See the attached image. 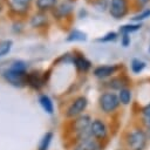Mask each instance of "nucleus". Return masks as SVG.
Returning <instances> with one entry per match:
<instances>
[{
	"mask_svg": "<svg viewBox=\"0 0 150 150\" xmlns=\"http://www.w3.org/2000/svg\"><path fill=\"white\" fill-rule=\"evenodd\" d=\"M125 142L129 150H144L148 143V136L141 128H134L128 132Z\"/></svg>",
	"mask_w": 150,
	"mask_h": 150,
	"instance_id": "1",
	"label": "nucleus"
},
{
	"mask_svg": "<svg viewBox=\"0 0 150 150\" xmlns=\"http://www.w3.org/2000/svg\"><path fill=\"white\" fill-rule=\"evenodd\" d=\"M132 7V0H110L109 4V14L115 20H121L125 18Z\"/></svg>",
	"mask_w": 150,
	"mask_h": 150,
	"instance_id": "2",
	"label": "nucleus"
},
{
	"mask_svg": "<svg viewBox=\"0 0 150 150\" xmlns=\"http://www.w3.org/2000/svg\"><path fill=\"white\" fill-rule=\"evenodd\" d=\"M121 102L118 100V95L114 91H104L98 97L100 109L105 114H111L117 110Z\"/></svg>",
	"mask_w": 150,
	"mask_h": 150,
	"instance_id": "3",
	"label": "nucleus"
},
{
	"mask_svg": "<svg viewBox=\"0 0 150 150\" xmlns=\"http://www.w3.org/2000/svg\"><path fill=\"white\" fill-rule=\"evenodd\" d=\"M88 107V100L86 96H77L76 98H74V101L69 104V107L66 110V116L69 118H74L77 117L80 115H82V112L87 109Z\"/></svg>",
	"mask_w": 150,
	"mask_h": 150,
	"instance_id": "4",
	"label": "nucleus"
},
{
	"mask_svg": "<svg viewBox=\"0 0 150 150\" xmlns=\"http://www.w3.org/2000/svg\"><path fill=\"white\" fill-rule=\"evenodd\" d=\"M91 122H93V120L90 118V116L86 115V114H82V115L75 117V120L73 121V130L76 134V137L82 136L84 134H89Z\"/></svg>",
	"mask_w": 150,
	"mask_h": 150,
	"instance_id": "5",
	"label": "nucleus"
},
{
	"mask_svg": "<svg viewBox=\"0 0 150 150\" xmlns=\"http://www.w3.org/2000/svg\"><path fill=\"white\" fill-rule=\"evenodd\" d=\"M27 74L28 73H22V71H18L12 68H8L7 70L4 71V79L9 84L21 88L25 84H27Z\"/></svg>",
	"mask_w": 150,
	"mask_h": 150,
	"instance_id": "6",
	"label": "nucleus"
},
{
	"mask_svg": "<svg viewBox=\"0 0 150 150\" xmlns=\"http://www.w3.org/2000/svg\"><path fill=\"white\" fill-rule=\"evenodd\" d=\"M108 127L104 123V121L100 120V118H95L91 122L90 125V134L94 138H96L97 141H103L108 137Z\"/></svg>",
	"mask_w": 150,
	"mask_h": 150,
	"instance_id": "7",
	"label": "nucleus"
},
{
	"mask_svg": "<svg viewBox=\"0 0 150 150\" xmlns=\"http://www.w3.org/2000/svg\"><path fill=\"white\" fill-rule=\"evenodd\" d=\"M100 141L94 138L93 136H88L84 138L76 139V144L74 145V150H101Z\"/></svg>",
	"mask_w": 150,
	"mask_h": 150,
	"instance_id": "8",
	"label": "nucleus"
},
{
	"mask_svg": "<svg viewBox=\"0 0 150 150\" xmlns=\"http://www.w3.org/2000/svg\"><path fill=\"white\" fill-rule=\"evenodd\" d=\"M120 70L118 64H104V66H98L93 70V74L97 79H108L111 77L114 74H116Z\"/></svg>",
	"mask_w": 150,
	"mask_h": 150,
	"instance_id": "9",
	"label": "nucleus"
},
{
	"mask_svg": "<svg viewBox=\"0 0 150 150\" xmlns=\"http://www.w3.org/2000/svg\"><path fill=\"white\" fill-rule=\"evenodd\" d=\"M71 63H74V66L79 71H83V73H87L91 68V62L82 53H79V52L74 53Z\"/></svg>",
	"mask_w": 150,
	"mask_h": 150,
	"instance_id": "10",
	"label": "nucleus"
},
{
	"mask_svg": "<svg viewBox=\"0 0 150 150\" xmlns=\"http://www.w3.org/2000/svg\"><path fill=\"white\" fill-rule=\"evenodd\" d=\"M46 83V75H41L39 71L27 74V84L33 89H40Z\"/></svg>",
	"mask_w": 150,
	"mask_h": 150,
	"instance_id": "11",
	"label": "nucleus"
},
{
	"mask_svg": "<svg viewBox=\"0 0 150 150\" xmlns=\"http://www.w3.org/2000/svg\"><path fill=\"white\" fill-rule=\"evenodd\" d=\"M73 8H74V6H73L71 2H69V1H63V2H61L60 5H57V6L54 8L53 14H54V16H56L57 19H66V18H68V16L71 14Z\"/></svg>",
	"mask_w": 150,
	"mask_h": 150,
	"instance_id": "12",
	"label": "nucleus"
},
{
	"mask_svg": "<svg viewBox=\"0 0 150 150\" xmlns=\"http://www.w3.org/2000/svg\"><path fill=\"white\" fill-rule=\"evenodd\" d=\"M130 81L125 75H118V76H114L108 81V87L112 90H121L123 88H128Z\"/></svg>",
	"mask_w": 150,
	"mask_h": 150,
	"instance_id": "13",
	"label": "nucleus"
},
{
	"mask_svg": "<svg viewBox=\"0 0 150 150\" xmlns=\"http://www.w3.org/2000/svg\"><path fill=\"white\" fill-rule=\"evenodd\" d=\"M143 23L142 22H129V23H124L122 26L118 27V34L123 35V34H131L135 33L137 30H139L142 28Z\"/></svg>",
	"mask_w": 150,
	"mask_h": 150,
	"instance_id": "14",
	"label": "nucleus"
},
{
	"mask_svg": "<svg viewBox=\"0 0 150 150\" xmlns=\"http://www.w3.org/2000/svg\"><path fill=\"white\" fill-rule=\"evenodd\" d=\"M87 39H88L87 33H84L83 30H80V29H73L67 35L66 41H68V42H84V41H87Z\"/></svg>",
	"mask_w": 150,
	"mask_h": 150,
	"instance_id": "15",
	"label": "nucleus"
},
{
	"mask_svg": "<svg viewBox=\"0 0 150 150\" xmlns=\"http://www.w3.org/2000/svg\"><path fill=\"white\" fill-rule=\"evenodd\" d=\"M39 103L47 114H53L54 112V104H53V101L50 100V97L48 95H45V94L40 95Z\"/></svg>",
	"mask_w": 150,
	"mask_h": 150,
	"instance_id": "16",
	"label": "nucleus"
},
{
	"mask_svg": "<svg viewBox=\"0 0 150 150\" xmlns=\"http://www.w3.org/2000/svg\"><path fill=\"white\" fill-rule=\"evenodd\" d=\"M47 21H48L47 15L43 14L42 12H40V13H36V14H34L32 16V19H30V26L34 27V28L42 27V26H45L47 23Z\"/></svg>",
	"mask_w": 150,
	"mask_h": 150,
	"instance_id": "17",
	"label": "nucleus"
},
{
	"mask_svg": "<svg viewBox=\"0 0 150 150\" xmlns=\"http://www.w3.org/2000/svg\"><path fill=\"white\" fill-rule=\"evenodd\" d=\"M35 5L40 12H45L55 8L57 6V0H36Z\"/></svg>",
	"mask_w": 150,
	"mask_h": 150,
	"instance_id": "18",
	"label": "nucleus"
},
{
	"mask_svg": "<svg viewBox=\"0 0 150 150\" xmlns=\"http://www.w3.org/2000/svg\"><path fill=\"white\" fill-rule=\"evenodd\" d=\"M118 100L121 102V104L123 105H128L131 103V98H132V93L131 89L129 88H123L121 90H118Z\"/></svg>",
	"mask_w": 150,
	"mask_h": 150,
	"instance_id": "19",
	"label": "nucleus"
},
{
	"mask_svg": "<svg viewBox=\"0 0 150 150\" xmlns=\"http://www.w3.org/2000/svg\"><path fill=\"white\" fill-rule=\"evenodd\" d=\"M145 66H146V63H145L143 60L135 57V59H132V60H131L130 69H131V71H132L134 74H139V73H142V71L144 70Z\"/></svg>",
	"mask_w": 150,
	"mask_h": 150,
	"instance_id": "20",
	"label": "nucleus"
},
{
	"mask_svg": "<svg viewBox=\"0 0 150 150\" xmlns=\"http://www.w3.org/2000/svg\"><path fill=\"white\" fill-rule=\"evenodd\" d=\"M29 2H30V0H9L11 7L18 12H25L27 9Z\"/></svg>",
	"mask_w": 150,
	"mask_h": 150,
	"instance_id": "21",
	"label": "nucleus"
},
{
	"mask_svg": "<svg viewBox=\"0 0 150 150\" xmlns=\"http://www.w3.org/2000/svg\"><path fill=\"white\" fill-rule=\"evenodd\" d=\"M52 139H53V132H50V131L46 132L42 136V138H41V141L39 143L38 150H48V148H49V145L52 143Z\"/></svg>",
	"mask_w": 150,
	"mask_h": 150,
	"instance_id": "22",
	"label": "nucleus"
},
{
	"mask_svg": "<svg viewBox=\"0 0 150 150\" xmlns=\"http://www.w3.org/2000/svg\"><path fill=\"white\" fill-rule=\"evenodd\" d=\"M88 4H90L93 7H95L96 9L104 12L107 9H109V4L110 0H87Z\"/></svg>",
	"mask_w": 150,
	"mask_h": 150,
	"instance_id": "23",
	"label": "nucleus"
},
{
	"mask_svg": "<svg viewBox=\"0 0 150 150\" xmlns=\"http://www.w3.org/2000/svg\"><path fill=\"white\" fill-rule=\"evenodd\" d=\"M150 18V8H144L142 12L135 14L132 18H130L131 22H143L145 19Z\"/></svg>",
	"mask_w": 150,
	"mask_h": 150,
	"instance_id": "24",
	"label": "nucleus"
},
{
	"mask_svg": "<svg viewBox=\"0 0 150 150\" xmlns=\"http://www.w3.org/2000/svg\"><path fill=\"white\" fill-rule=\"evenodd\" d=\"M149 2H150V0H132L131 12H132V11H135V12H136V14H137V13H139V12H142Z\"/></svg>",
	"mask_w": 150,
	"mask_h": 150,
	"instance_id": "25",
	"label": "nucleus"
},
{
	"mask_svg": "<svg viewBox=\"0 0 150 150\" xmlns=\"http://www.w3.org/2000/svg\"><path fill=\"white\" fill-rule=\"evenodd\" d=\"M117 38H118V32L111 30V32L105 33L103 36L96 39V41H98V42H111V41H115Z\"/></svg>",
	"mask_w": 150,
	"mask_h": 150,
	"instance_id": "26",
	"label": "nucleus"
},
{
	"mask_svg": "<svg viewBox=\"0 0 150 150\" xmlns=\"http://www.w3.org/2000/svg\"><path fill=\"white\" fill-rule=\"evenodd\" d=\"M12 46H13V41L12 40H5V41L0 42V57H2L6 54H8L9 50L12 49Z\"/></svg>",
	"mask_w": 150,
	"mask_h": 150,
	"instance_id": "27",
	"label": "nucleus"
},
{
	"mask_svg": "<svg viewBox=\"0 0 150 150\" xmlns=\"http://www.w3.org/2000/svg\"><path fill=\"white\" fill-rule=\"evenodd\" d=\"M9 68H12V69H14V70H18V71L27 73V64H26L23 61H20V60L14 61Z\"/></svg>",
	"mask_w": 150,
	"mask_h": 150,
	"instance_id": "28",
	"label": "nucleus"
},
{
	"mask_svg": "<svg viewBox=\"0 0 150 150\" xmlns=\"http://www.w3.org/2000/svg\"><path fill=\"white\" fill-rule=\"evenodd\" d=\"M130 43H131V38H130L129 34H123V35H121V45H122L124 48L129 47Z\"/></svg>",
	"mask_w": 150,
	"mask_h": 150,
	"instance_id": "29",
	"label": "nucleus"
},
{
	"mask_svg": "<svg viewBox=\"0 0 150 150\" xmlns=\"http://www.w3.org/2000/svg\"><path fill=\"white\" fill-rule=\"evenodd\" d=\"M142 123H143V125H144L146 129L150 130V116H144V115H142Z\"/></svg>",
	"mask_w": 150,
	"mask_h": 150,
	"instance_id": "30",
	"label": "nucleus"
},
{
	"mask_svg": "<svg viewBox=\"0 0 150 150\" xmlns=\"http://www.w3.org/2000/svg\"><path fill=\"white\" fill-rule=\"evenodd\" d=\"M142 115H144V116H150V102H149L146 105H144V107L142 108Z\"/></svg>",
	"mask_w": 150,
	"mask_h": 150,
	"instance_id": "31",
	"label": "nucleus"
},
{
	"mask_svg": "<svg viewBox=\"0 0 150 150\" xmlns=\"http://www.w3.org/2000/svg\"><path fill=\"white\" fill-rule=\"evenodd\" d=\"M87 15H88V12H87L84 8H81V9H80V12H79V18L83 19V18H86Z\"/></svg>",
	"mask_w": 150,
	"mask_h": 150,
	"instance_id": "32",
	"label": "nucleus"
},
{
	"mask_svg": "<svg viewBox=\"0 0 150 150\" xmlns=\"http://www.w3.org/2000/svg\"><path fill=\"white\" fill-rule=\"evenodd\" d=\"M149 53H150V46H149Z\"/></svg>",
	"mask_w": 150,
	"mask_h": 150,
	"instance_id": "33",
	"label": "nucleus"
}]
</instances>
